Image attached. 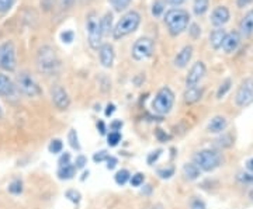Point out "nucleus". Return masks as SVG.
I'll return each mask as SVG.
<instances>
[{"label":"nucleus","mask_w":253,"mask_h":209,"mask_svg":"<svg viewBox=\"0 0 253 209\" xmlns=\"http://www.w3.org/2000/svg\"><path fill=\"white\" fill-rule=\"evenodd\" d=\"M86 34H87V42L91 49L97 51L101 44H103V33L100 28V18L96 11H90L86 16Z\"/></svg>","instance_id":"obj_8"},{"label":"nucleus","mask_w":253,"mask_h":209,"mask_svg":"<svg viewBox=\"0 0 253 209\" xmlns=\"http://www.w3.org/2000/svg\"><path fill=\"white\" fill-rule=\"evenodd\" d=\"M109 3L116 13H123L131 6L132 0H109Z\"/></svg>","instance_id":"obj_29"},{"label":"nucleus","mask_w":253,"mask_h":209,"mask_svg":"<svg viewBox=\"0 0 253 209\" xmlns=\"http://www.w3.org/2000/svg\"><path fill=\"white\" fill-rule=\"evenodd\" d=\"M211 0H193V14L196 17H203L208 10H210Z\"/></svg>","instance_id":"obj_25"},{"label":"nucleus","mask_w":253,"mask_h":209,"mask_svg":"<svg viewBox=\"0 0 253 209\" xmlns=\"http://www.w3.org/2000/svg\"><path fill=\"white\" fill-rule=\"evenodd\" d=\"M229 21H231V11L224 4L217 6L215 9L211 11L210 23L214 28H224Z\"/></svg>","instance_id":"obj_14"},{"label":"nucleus","mask_w":253,"mask_h":209,"mask_svg":"<svg viewBox=\"0 0 253 209\" xmlns=\"http://www.w3.org/2000/svg\"><path fill=\"white\" fill-rule=\"evenodd\" d=\"M174 100L176 97L172 89L168 86H163L156 91L154 100L151 103V108L158 115H168L174 105Z\"/></svg>","instance_id":"obj_5"},{"label":"nucleus","mask_w":253,"mask_h":209,"mask_svg":"<svg viewBox=\"0 0 253 209\" xmlns=\"http://www.w3.org/2000/svg\"><path fill=\"white\" fill-rule=\"evenodd\" d=\"M181 173H183V175H184V178H186V180H189V181H194V180L200 178V175H201L203 172L200 170L196 164L191 162V163H186L184 166H183Z\"/></svg>","instance_id":"obj_23"},{"label":"nucleus","mask_w":253,"mask_h":209,"mask_svg":"<svg viewBox=\"0 0 253 209\" xmlns=\"http://www.w3.org/2000/svg\"><path fill=\"white\" fill-rule=\"evenodd\" d=\"M155 52V42L151 36L138 38L131 48V56L136 62H142L149 59Z\"/></svg>","instance_id":"obj_9"},{"label":"nucleus","mask_w":253,"mask_h":209,"mask_svg":"<svg viewBox=\"0 0 253 209\" xmlns=\"http://www.w3.org/2000/svg\"><path fill=\"white\" fill-rule=\"evenodd\" d=\"M166 4H165V1L163 0H155L154 3H152V7H151V14L154 16L155 18H159L163 17V14L166 13Z\"/></svg>","instance_id":"obj_28"},{"label":"nucleus","mask_w":253,"mask_h":209,"mask_svg":"<svg viewBox=\"0 0 253 209\" xmlns=\"http://www.w3.org/2000/svg\"><path fill=\"white\" fill-rule=\"evenodd\" d=\"M144 182H145V174L142 173L132 174V175H131V178H129V184H131V187H141Z\"/></svg>","instance_id":"obj_40"},{"label":"nucleus","mask_w":253,"mask_h":209,"mask_svg":"<svg viewBox=\"0 0 253 209\" xmlns=\"http://www.w3.org/2000/svg\"><path fill=\"white\" fill-rule=\"evenodd\" d=\"M162 149H156L154 152H151V153L148 155V157H146V163L149 164V166H154V164L159 160V157L162 156Z\"/></svg>","instance_id":"obj_42"},{"label":"nucleus","mask_w":253,"mask_h":209,"mask_svg":"<svg viewBox=\"0 0 253 209\" xmlns=\"http://www.w3.org/2000/svg\"><path fill=\"white\" fill-rule=\"evenodd\" d=\"M49 96H51L52 104H54L56 109L66 111L71 107L72 101H71V97H69V93L61 84H54L51 87V90H49Z\"/></svg>","instance_id":"obj_11"},{"label":"nucleus","mask_w":253,"mask_h":209,"mask_svg":"<svg viewBox=\"0 0 253 209\" xmlns=\"http://www.w3.org/2000/svg\"><path fill=\"white\" fill-rule=\"evenodd\" d=\"M226 35L225 28H214L211 33H210V36H208V42H210V46L214 49V51H218L221 49L222 46V42H224V38Z\"/></svg>","instance_id":"obj_21"},{"label":"nucleus","mask_w":253,"mask_h":209,"mask_svg":"<svg viewBox=\"0 0 253 209\" xmlns=\"http://www.w3.org/2000/svg\"><path fill=\"white\" fill-rule=\"evenodd\" d=\"M245 167H246V170H248L249 173L253 174V157H251V159H248V160H246Z\"/></svg>","instance_id":"obj_56"},{"label":"nucleus","mask_w":253,"mask_h":209,"mask_svg":"<svg viewBox=\"0 0 253 209\" xmlns=\"http://www.w3.org/2000/svg\"><path fill=\"white\" fill-rule=\"evenodd\" d=\"M68 143L71 145L73 150H76V152H81L82 150V146L81 142H79V137H78V132H76V129H71L69 132H68Z\"/></svg>","instance_id":"obj_32"},{"label":"nucleus","mask_w":253,"mask_h":209,"mask_svg":"<svg viewBox=\"0 0 253 209\" xmlns=\"http://www.w3.org/2000/svg\"><path fill=\"white\" fill-rule=\"evenodd\" d=\"M163 23L166 26L169 35L179 36L187 31L191 23V16L186 9L174 7V9H169L163 14Z\"/></svg>","instance_id":"obj_1"},{"label":"nucleus","mask_w":253,"mask_h":209,"mask_svg":"<svg viewBox=\"0 0 253 209\" xmlns=\"http://www.w3.org/2000/svg\"><path fill=\"white\" fill-rule=\"evenodd\" d=\"M99 61L100 65L106 69H111L116 62V49L109 42H103L99 49Z\"/></svg>","instance_id":"obj_15"},{"label":"nucleus","mask_w":253,"mask_h":209,"mask_svg":"<svg viewBox=\"0 0 253 209\" xmlns=\"http://www.w3.org/2000/svg\"><path fill=\"white\" fill-rule=\"evenodd\" d=\"M163 1H165V4H168L172 9H174V7H180L186 0H163Z\"/></svg>","instance_id":"obj_53"},{"label":"nucleus","mask_w":253,"mask_h":209,"mask_svg":"<svg viewBox=\"0 0 253 209\" xmlns=\"http://www.w3.org/2000/svg\"><path fill=\"white\" fill-rule=\"evenodd\" d=\"M249 198H251V200L253 201V188H252V190H251V191H249Z\"/></svg>","instance_id":"obj_59"},{"label":"nucleus","mask_w":253,"mask_h":209,"mask_svg":"<svg viewBox=\"0 0 253 209\" xmlns=\"http://www.w3.org/2000/svg\"><path fill=\"white\" fill-rule=\"evenodd\" d=\"M155 137H156V139L159 140V142H168V140H170L172 139V137L169 135V134H166L163 129H161V128H158L156 131H155Z\"/></svg>","instance_id":"obj_46"},{"label":"nucleus","mask_w":253,"mask_h":209,"mask_svg":"<svg viewBox=\"0 0 253 209\" xmlns=\"http://www.w3.org/2000/svg\"><path fill=\"white\" fill-rule=\"evenodd\" d=\"M129 178H131V173L126 170V169H121V170H118L116 175H114V181L117 185L120 187H123V185H126V182H129Z\"/></svg>","instance_id":"obj_30"},{"label":"nucleus","mask_w":253,"mask_h":209,"mask_svg":"<svg viewBox=\"0 0 253 209\" xmlns=\"http://www.w3.org/2000/svg\"><path fill=\"white\" fill-rule=\"evenodd\" d=\"M72 163V155L69 153V152H65L62 155L59 156V159H58V164H59V167H62V166H66V164H71Z\"/></svg>","instance_id":"obj_47"},{"label":"nucleus","mask_w":253,"mask_h":209,"mask_svg":"<svg viewBox=\"0 0 253 209\" xmlns=\"http://www.w3.org/2000/svg\"><path fill=\"white\" fill-rule=\"evenodd\" d=\"M232 89V80L231 79H225L224 82L221 83L219 86H218L217 89V100H221V99H224L226 94L229 93V90Z\"/></svg>","instance_id":"obj_31"},{"label":"nucleus","mask_w":253,"mask_h":209,"mask_svg":"<svg viewBox=\"0 0 253 209\" xmlns=\"http://www.w3.org/2000/svg\"><path fill=\"white\" fill-rule=\"evenodd\" d=\"M36 65L38 72L51 76L59 70L61 68V59L51 45H42L38 48L36 56Z\"/></svg>","instance_id":"obj_2"},{"label":"nucleus","mask_w":253,"mask_h":209,"mask_svg":"<svg viewBox=\"0 0 253 209\" xmlns=\"http://www.w3.org/2000/svg\"><path fill=\"white\" fill-rule=\"evenodd\" d=\"M190 209H207V204L200 197H193L190 201Z\"/></svg>","instance_id":"obj_43"},{"label":"nucleus","mask_w":253,"mask_h":209,"mask_svg":"<svg viewBox=\"0 0 253 209\" xmlns=\"http://www.w3.org/2000/svg\"><path fill=\"white\" fill-rule=\"evenodd\" d=\"M18 90L17 86L14 80L10 77L9 74L0 72V97L1 99H9V100H14L17 99Z\"/></svg>","instance_id":"obj_13"},{"label":"nucleus","mask_w":253,"mask_h":209,"mask_svg":"<svg viewBox=\"0 0 253 209\" xmlns=\"http://www.w3.org/2000/svg\"><path fill=\"white\" fill-rule=\"evenodd\" d=\"M235 3L238 9H246L251 4H253V0H235Z\"/></svg>","instance_id":"obj_52"},{"label":"nucleus","mask_w":253,"mask_h":209,"mask_svg":"<svg viewBox=\"0 0 253 209\" xmlns=\"http://www.w3.org/2000/svg\"><path fill=\"white\" fill-rule=\"evenodd\" d=\"M7 191L11 195H14V197L21 195L23 191H24V182H23V180L21 178H13L9 182V185H7Z\"/></svg>","instance_id":"obj_26"},{"label":"nucleus","mask_w":253,"mask_h":209,"mask_svg":"<svg viewBox=\"0 0 253 209\" xmlns=\"http://www.w3.org/2000/svg\"><path fill=\"white\" fill-rule=\"evenodd\" d=\"M242 42V36L238 31H231V33H226L225 38H224V42L221 49L224 51V54L231 55L238 51V48L241 46Z\"/></svg>","instance_id":"obj_17"},{"label":"nucleus","mask_w":253,"mask_h":209,"mask_svg":"<svg viewBox=\"0 0 253 209\" xmlns=\"http://www.w3.org/2000/svg\"><path fill=\"white\" fill-rule=\"evenodd\" d=\"M222 162H224V157L215 149H201L193 156V163L196 164L201 172H206V173H211L217 170Z\"/></svg>","instance_id":"obj_4"},{"label":"nucleus","mask_w":253,"mask_h":209,"mask_svg":"<svg viewBox=\"0 0 253 209\" xmlns=\"http://www.w3.org/2000/svg\"><path fill=\"white\" fill-rule=\"evenodd\" d=\"M174 173H176L174 166H165V167H159V169L156 170L158 177L162 178V180H169V178H172L173 175H174Z\"/></svg>","instance_id":"obj_33"},{"label":"nucleus","mask_w":253,"mask_h":209,"mask_svg":"<svg viewBox=\"0 0 253 209\" xmlns=\"http://www.w3.org/2000/svg\"><path fill=\"white\" fill-rule=\"evenodd\" d=\"M141 21H142V17L141 14L136 11V10H128L126 11L121 18L118 20L117 23L114 24V28H113V39H123L126 36L131 35L132 33H135L136 30L141 26Z\"/></svg>","instance_id":"obj_3"},{"label":"nucleus","mask_w":253,"mask_h":209,"mask_svg":"<svg viewBox=\"0 0 253 209\" xmlns=\"http://www.w3.org/2000/svg\"><path fill=\"white\" fill-rule=\"evenodd\" d=\"M193 55H194V48H193V45H190V44L184 45L177 54L174 55V58H173V66L177 68V69H186L189 66L190 62H191V59H193Z\"/></svg>","instance_id":"obj_16"},{"label":"nucleus","mask_w":253,"mask_h":209,"mask_svg":"<svg viewBox=\"0 0 253 209\" xmlns=\"http://www.w3.org/2000/svg\"><path fill=\"white\" fill-rule=\"evenodd\" d=\"M238 33L241 34L242 39H248L253 35V7L249 9L245 16L241 18L239 21V27H238Z\"/></svg>","instance_id":"obj_18"},{"label":"nucleus","mask_w":253,"mask_h":209,"mask_svg":"<svg viewBox=\"0 0 253 209\" xmlns=\"http://www.w3.org/2000/svg\"><path fill=\"white\" fill-rule=\"evenodd\" d=\"M236 107L239 108H248L253 104V79L246 77L244 79L239 87L236 89L235 97H234Z\"/></svg>","instance_id":"obj_10"},{"label":"nucleus","mask_w":253,"mask_h":209,"mask_svg":"<svg viewBox=\"0 0 253 209\" xmlns=\"http://www.w3.org/2000/svg\"><path fill=\"white\" fill-rule=\"evenodd\" d=\"M116 104H113V103H109L107 105H106V111H104V114H106V117L109 118V117H111L114 112H116Z\"/></svg>","instance_id":"obj_54"},{"label":"nucleus","mask_w":253,"mask_h":209,"mask_svg":"<svg viewBox=\"0 0 253 209\" xmlns=\"http://www.w3.org/2000/svg\"><path fill=\"white\" fill-rule=\"evenodd\" d=\"M207 74V65L203 61H197L191 65L189 69V73L186 76V89L187 87H196L200 86V83L203 82V79Z\"/></svg>","instance_id":"obj_12"},{"label":"nucleus","mask_w":253,"mask_h":209,"mask_svg":"<svg viewBox=\"0 0 253 209\" xmlns=\"http://www.w3.org/2000/svg\"><path fill=\"white\" fill-rule=\"evenodd\" d=\"M124 127V122L121 121V119H114V121H111V124H110V131H114V132H120L121 129Z\"/></svg>","instance_id":"obj_49"},{"label":"nucleus","mask_w":253,"mask_h":209,"mask_svg":"<svg viewBox=\"0 0 253 209\" xmlns=\"http://www.w3.org/2000/svg\"><path fill=\"white\" fill-rule=\"evenodd\" d=\"M55 0H41V9L44 11H51L54 7Z\"/></svg>","instance_id":"obj_50"},{"label":"nucleus","mask_w":253,"mask_h":209,"mask_svg":"<svg viewBox=\"0 0 253 209\" xmlns=\"http://www.w3.org/2000/svg\"><path fill=\"white\" fill-rule=\"evenodd\" d=\"M226 128H228V119L224 115H215V117H212V118L210 119V122H208L207 125V131L210 134L218 135V134H224Z\"/></svg>","instance_id":"obj_19"},{"label":"nucleus","mask_w":253,"mask_h":209,"mask_svg":"<svg viewBox=\"0 0 253 209\" xmlns=\"http://www.w3.org/2000/svg\"><path fill=\"white\" fill-rule=\"evenodd\" d=\"M110 156V153L107 150H99V152H96L94 155H93V162L96 164L103 163V162H106L107 160V157Z\"/></svg>","instance_id":"obj_44"},{"label":"nucleus","mask_w":253,"mask_h":209,"mask_svg":"<svg viewBox=\"0 0 253 209\" xmlns=\"http://www.w3.org/2000/svg\"><path fill=\"white\" fill-rule=\"evenodd\" d=\"M203 96H204V89L201 87V86H196V87H187L184 93H183V101L186 103V104H196V103H199L201 99H203Z\"/></svg>","instance_id":"obj_20"},{"label":"nucleus","mask_w":253,"mask_h":209,"mask_svg":"<svg viewBox=\"0 0 253 209\" xmlns=\"http://www.w3.org/2000/svg\"><path fill=\"white\" fill-rule=\"evenodd\" d=\"M63 150V142L61 139H52L48 145V152L51 155H59Z\"/></svg>","instance_id":"obj_34"},{"label":"nucleus","mask_w":253,"mask_h":209,"mask_svg":"<svg viewBox=\"0 0 253 209\" xmlns=\"http://www.w3.org/2000/svg\"><path fill=\"white\" fill-rule=\"evenodd\" d=\"M76 173H78L76 167L71 163V164H66V166H62V167H59V169H58V172H56V175H58V178H59V180H62V181H69V180L75 178Z\"/></svg>","instance_id":"obj_24"},{"label":"nucleus","mask_w":253,"mask_h":209,"mask_svg":"<svg viewBox=\"0 0 253 209\" xmlns=\"http://www.w3.org/2000/svg\"><path fill=\"white\" fill-rule=\"evenodd\" d=\"M215 147L218 149H228V147H231V146H234V138L231 134H221V137L218 138L217 140H215Z\"/></svg>","instance_id":"obj_27"},{"label":"nucleus","mask_w":253,"mask_h":209,"mask_svg":"<svg viewBox=\"0 0 253 209\" xmlns=\"http://www.w3.org/2000/svg\"><path fill=\"white\" fill-rule=\"evenodd\" d=\"M117 166H118L117 157H116V156L110 155L109 157H107V160H106V167H107V170H114Z\"/></svg>","instance_id":"obj_48"},{"label":"nucleus","mask_w":253,"mask_h":209,"mask_svg":"<svg viewBox=\"0 0 253 209\" xmlns=\"http://www.w3.org/2000/svg\"><path fill=\"white\" fill-rule=\"evenodd\" d=\"M3 118V108H1V105H0V119Z\"/></svg>","instance_id":"obj_60"},{"label":"nucleus","mask_w":253,"mask_h":209,"mask_svg":"<svg viewBox=\"0 0 253 209\" xmlns=\"http://www.w3.org/2000/svg\"><path fill=\"white\" fill-rule=\"evenodd\" d=\"M16 0H0V14H6L14 7Z\"/></svg>","instance_id":"obj_39"},{"label":"nucleus","mask_w":253,"mask_h":209,"mask_svg":"<svg viewBox=\"0 0 253 209\" xmlns=\"http://www.w3.org/2000/svg\"><path fill=\"white\" fill-rule=\"evenodd\" d=\"M86 164H87V157L83 155L76 156V159H75V163L73 166L76 167V170H82V169H84L86 167Z\"/></svg>","instance_id":"obj_45"},{"label":"nucleus","mask_w":253,"mask_h":209,"mask_svg":"<svg viewBox=\"0 0 253 209\" xmlns=\"http://www.w3.org/2000/svg\"><path fill=\"white\" fill-rule=\"evenodd\" d=\"M100 28L104 36H109L113 34V28H114V14L111 11H106L101 17H100Z\"/></svg>","instance_id":"obj_22"},{"label":"nucleus","mask_w":253,"mask_h":209,"mask_svg":"<svg viewBox=\"0 0 253 209\" xmlns=\"http://www.w3.org/2000/svg\"><path fill=\"white\" fill-rule=\"evenodd\" d=\"M106 137H107V143H109L110 147H116L121 142V139H123L121 132H114V131H110Z\"/></svg>","instance_id":"obj_36"},{"label":"nucleus","mask_w":253,"mask_h":209,"mask_svg":"<svg viewBox=\"0 0 253 209\" xmlns=\"http://www.w3.org/2000/svg\"><path fill=\"white\" fill-rule=\"evenodd\" d=\"M187 31H189V35L191 39H199L201 34H203V28L200 26L199 23H190L189 28H187Z\"/></svg>","instance_id":"obj_35"},{"label":"nucleus","mask_w":253,"mask_h":209,"mask_svg":"<svg viewBox=\"0 0 253 209\" xmlns=\"http://www.w3.org/2000/svg\"><path fill=\"white\" fill-rule=\"evenodd\" d=\"M17 70V48L11 39L0 44V72L14 73Z\"/></svg>","instance_id":"obj_6"},{"label":"nucleus","mask_w":253,"mask_h":209,"mask_svg":"<svg viewBox=\"0 0 253 209\" xmlns=\"http://www.w3.org/2000/svg\"><path fill=\"white\" fill-rule=\"evenodd\" d=\"M151 192H152V185H144L142 194H144V195H149Z\"/></svg>","instance_id":"obj_57"},{"label":"nucleus","mask_w":253,"mask_h":209,"mask_svg":"<svg viewBox=\"0 0 253 209\" xmlns=\"http://www.w3.org/2000/svg\"><path fill=\"white\" fill-rule=\"evenodd\" d=\"M65 197L71 201L72 204H75V205H79V204H81V201H82L81 192L78 191V190H75V188L66 190V191H65Z\"/></svg>","instance_id":"obj_37"},{"label":"nucleus","mask_w":253,"mask_h":209,"mask_svg":"<svg viewBox=\"0 0 253 209\" xmlns=\"http://www.w3.org/2000/svg\"><path fill=\"white\" fill-rule=\"evenodd\" d=\"M96 127H97V131H99V134L101 135V137L107 135V127H106V124H104V121H103V119H99V121H97Z\"/></svg>","instance_id":"obj_51"},{"label":"nucleus","mask_w":253,"mask_h":209,"mask_svg":"<svg viewBox=\"0 0 253 209\" xmlns=\"http://www.w3.org/2000/svg\"><path fill=\"white\" fill-rule=\"evenodd\" d=\"M16 86H17L18 94H23L27 99H37L42 94V89L40 83L37 82L36 77L31 73L20 72L16 77Z\"/></svg>","instance_id":"obj_7"},{"label":"nucleus","mask_w":253,"mask_h":209,"mask_svg":"<svg viewBox=\"0 0 253 209\" xmlns=\"http://www.w3.org/2000/svg\"><path fill=\"white\" fill-rule=\"evenodd\" d=\"M76 0H59V4L63 10H69L75 4Z\"/></svg>","instance_id":"obj_55"},{"label":"nucleus","mask_w":253,"mask_h":209,"mask_svg":"<svg viewBox=\"0 0 253 209\" xmlns=\"http://www.w3.org/2000/svg\"><path fill=\"white\" fill-rule=\"evenodd\" d=\"M236 180L239 182H242V184H248V185H252L253 184V174L252 173H244V172H241V173H238L236 175Z\"/></svg>","instance_id":"obj_41"},{"label":"nucleus","mask_w":253,"mask_h":209,"mask_svg":"<svg viewBox=\"0 0 253 209\" xmlns=\"http://www.w3.org/2000/svg\"><path fill=\"white\" fill-rule=\"evenodd\" d=\"M61 41H62L63 44H66V45H69V44H72L73 41H75V33H73L72 30H65L61 33Z\"/></svg>","instance_id":"obj_38"},{"label":"nucleus","mask_w":253,"mask_h":209,"mask_svg":"<svg viewBox=\"0 0 253 209\" xmlns=\"http://www.w3.org/2000/svg\"><path fill=\"white\" fill-rule=\"evenodd\" d=\"M89 170H84V172H83V174H82V177H81V181H84V180H86V178H87V177H89Z\"/></svg>","instance_id":"obj_58"}]
</instances>
